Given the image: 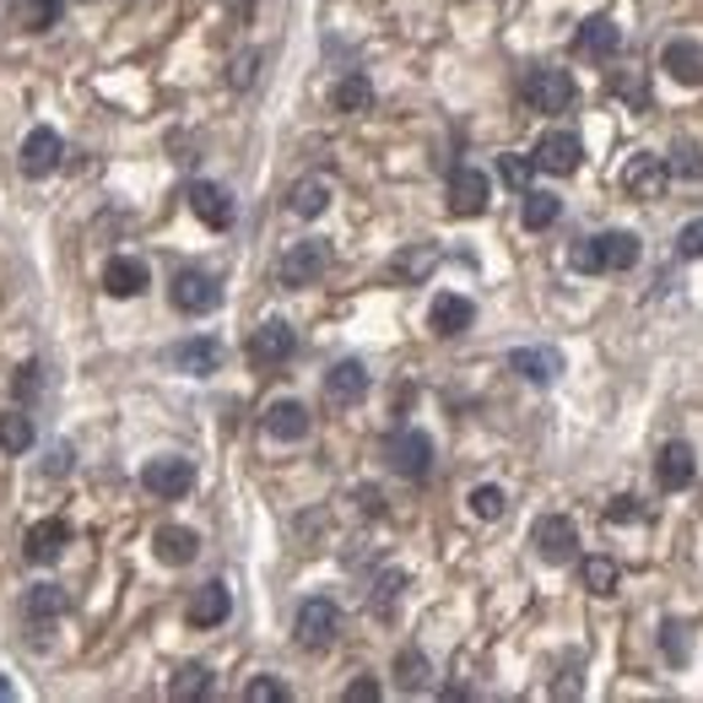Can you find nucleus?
I'll use <instances>...</instances> for the list:
<instances>
[{
	"label": "nucleus",
	"instance_id": "1",
	"mask_svg": "<svg viewBox=\"0 0 703 703\" xmlns=\"http://www.w3.org/2000/svg\"><path fill=\"white\" fill-rule=\"evenodd\" d=\"M569 265L580 271V277H601V271H633L639 265V239L633 233H595V239H580V244L569 249Z\"/></svg>",
	"mask_w": 703,
	"mask_h": 703
},
{
	"label": "nucleus",
	"instance_id": "2",
	"mask_svg": "<svg viewBox=\"0 0 703 703\" xmlns=\"http://www.w3.org/2000/svg\"><path fill=\"white\" fill-rule=\"evenodd\" d=\"M298 644L309 650V655H320V650H331L335 639H341V606L325 601V595H309L303 606H298Z\"/></svg>",
	"mask_w": 703,
	"mask_h": 703
},
{
	"label": "nucleus",
	"instance_id": "3",
	"mask_svg": "<svg viewBox=\"0 0 703 703\" xmlns=\"http://www.w3.org/2000/svg\"><path fill=\"white\" fill-rule=\"evenodd\" d=\"M384 460H390V471H395V476L422 482V476L433 471V439H428L422 428H401V433H390V439H384Z\"/></svg>",
	"mask_w": 703,
	"mask_h": 703
},
{
	"label": "nucleus",
	"instance_id": "4",
	"mask_svg": "<svg viewBox=\"0 0 703 703\" xmlns=\"http://www.w3.org/2000/svg\"><path fill=\"white\" fill-rule=\"evenodd\" d=\"M325 271H331V244H325V239H303V244H292L288 254H282V265H277L282 288H314Z\"/></svg>",
	"mask_w": 703,
	"mask_h": 703
},
{
	"label": "nucleus",
	"instance_id": "5",
	"mask_svg": "<svg viewBox=\"0 0 703 703\" xmlns=\"http://www.w3.org/2000/svg\"><path fill=\"white\" fill-rule=\"evenodd\" d=\"M574 98H580V92H574V77H569V71L536 66V71L525 77V103H531L536 114H563Z\"/></svg>",
	"mask_w": 703,
	"mask_h": 703
},
{
	"label": "nucleus",
	"instance_id": "6",
	"mask_svg": "<svg viewBox=\"0 0 703 703\" xmlns=\"http://www.w3.org/2000/svg\"><path fill=\"white\" fill-rule=\"evenodd\" d=\"M141 488L152 498H184L195 488V465L184 455H158L147 460V471H141Z\"/></svg>",
	"mask_w": 703,
	"mask_h": 703
},
{
	"label": "nucleus",
	"instance_id": "7",
	"mask_svg": "<svg viewBox=\"0 0 703 703\" xmlns=\"http://www.w3.org/2000/svg\"><path fill=\"white\" fill-rule=\"evenodd\" d=\"M292 352H298V335H292L288 320H265L260 331L249 335V363L254 369H282Z\"/></svg>",
	"mask_w": 703,
	"mask_h": 703
},
{
	"label": "nucleus",
	"instance_id": "8",
	"mask_svg": "<svg viewBox=\"0 0 703 703\" xmlns=\"http://www.w3.org/2000/svg\"><path fill=\"white\" fill-rule=\"evenodd\" d=\"M531 546H536L546 563H569L580 552V531H574L569 514H541L536 531H531Z\"/></svg>",
	"mask_w": 703,
	"mask_h": 703
},
{
	"label": "nucleus",
	"instance_id": "9",
	"mask_svg": "<svg viewBox=\"0 0 703 703\" xmlns=\"http://www.w3.org/2000/svg\"><path fill=\"white\" fill-rule=\"evenodd\" d=\"M584 163V147H580V135L574 130H546L536 141V168L541 173H574V168Z\"/></svg>",
	"mask_w": 703,
	"mask_h": 703
},
{
	"label": "nucleus",
	"instance_id": "10",
	"mask_svg": "<svg viewBox=\"0 0 703 703\" xmlns=\"http://www.w3.org/2000/svg\"><path fill=\"white\" fill-rule=\"evenodd\" d=\"M217 303H222L217 277H207V271H179L173 277V309L179 314H211Z\"/></svg>",
	"mask_w": 703,
	"mask_h": 703
},
{
	"label": "nucleus",
	"instance_id": "11",
	"mask_svg": "<svg viewBox=\"0 0 703 703\" xmlns=\"http://www.w3.org/2000/svg\"><path fill=\"white\" fill-rule=\"evenodd\" d=\"M184 201H190V211L207 222L211 233H222V228H233V195L222 190V184H211V179H195L190 190H184Z\"/></svg>",
	"mask_w": 703,
	"mask_h": 703
},
{
	"label": "nucleus",
	"instance_id": "12",
	"mask_svg": "<svg viewBox=\"0 0 703 703\" xmlns=\"http://www.w3.org/2000/svg\"><path fill=\"white\" fill-rule=\"evenodd\" d=\"M665 179H671V168H665L655 152H639L633 163L622 168V190H627L633 201H661V195H665Z\"/></svg>",
	"mask_w": 703,
	"mask_h": 703
},
{
	"label": "nucleus",
	"instance_id": "13",
	"mask_svg": "<svg viewBox=\"0 0 703 703\" xmlns=\"http://www.w3.org/2000/svg\"><path fill=\"white\" fill-rule=\"evenodd\" d=\"M617 49H622V28L612 17L580 22V33H574V54H580V60H612Z\"/></svg>",
	"mask_w": 703,
	"mask_h": 703
},
{
	"label": "nucleus",
	"instance_id": "14",
	"mask_svg": "<svg viewBox=\"0 0 703 703\" xmlns=\"http://www.w3.org/2000/svg\"><path fill=\"white\" fill-rule=\"evenodd\" d=\"M661 71L671 77V82H682V87H703V43L671 39L661 49Z\"/></svg>",
	"mask_w": 703,
	"mask_h": 703
},
{
	"label": "nucleus",
	"instance_id": "15",
	"mask_svg": "<svg viewBox=\"0 0 703 703\" xmlns=\"http://www.w3.org/2000/svg\"><path fill=\"white\" fill-rule=\"evenodd\" d=\"M488 211V173L455 168L450 173V217H482Z\"/></svg>",
	"mask_w": 703,
	"mask_h": 703
},
{
	"label": "nucleus",
	"instance_id": "16",
	"mask_svg": "<svg viewBox=\"0 0 703 703\" xmlns=\"http://www.w3.org/2000/svg\"><path fill=\"white\" fill-rule=\"evenodd\" d=\"M60 158H66V141H60L49 124L28 130V141H22V173L43 179V173H54V168H60Z\"/></svg>",
	"mask_w": 703,
	"mask_h": 703
},
{
	"label": "nucleus",
	"instance_id": "17",
	"mask_svg": "<svg viewBox=\"0 0 703 703\" xmlns=\"http://www.w3.org/2000/svg\"><path fill=\"white\" fill-rule=\"evenodd\" d=\"M168 358H173V369H179V373H190V379H207V373L222 369V341L195 335V341H179Z\"/></svg>",
	"mask_w": 703,
	"mask_h": 703
},
{
	"label": "nucleus",
	"instance_id": "18",
	"mask_svg": "<svg viewBox=\"0 0 703 703\" xmlns=\"http://www.w3.org/2000/svg\"><path fill=\"white\" fill-rule=\"evenodd\" d=\"M509 369L520 373V379H531V384H552L563 373V352L558 347H514L509 352Z\"/></svg>",
	"mask_w": 703,
	"mask_h": 703
},
{
	"label": "nucleus",
	"instance_id": "19",
	"mask_svg": "<svg viewBox=\"0 0 703 703\" xmlns=\"http://www.w3.org/2000/svg\"><path fill=\"white\" fill-rule=\"evenodd\" d=\"M471 320H476V309H471V298H460V292H439L433 309H428L433 335H465L471 331Z\"/></svg>",
	"mask_w": 703,
	"mask_h": 703
},
{
	"label": "nucleus",
	"instance_id": "20",
	"mask_svg": "<svg viewBox=\"0 0 703 703\" xmlns=\"http://www.w3.org/2000/svg\"><path fill=\"white\" fill-rule=\"evenodd\" d=\"M265 433H271L277 444L309 439V406H303V401H271V406H265Z\"/></svg>",
	"mask_w": 703,
	"mask_h": 703
},
{
	"label": "nucleus",
	"instance_id": "21",
	"mask_svg": "<svg viewBox=\"0 0 703 703\" xmlns=\"http://www.w3.org/2000/svg\"><path fill=\"white\" fill-rule=\"evenodd\" d=\"M325 395H331L335 406H358V401L369 395V369H363L358 358L335 363V369L325 373Z\"/></svg>",
	"mask_w": 703,
	"mask_h": 703
},
{
	"label": "nucleus",
	"instance_id": "22",
	"mask_svg": "<svg viewBox=\"0 0 703 703\" xmlns=\"http://www.w3.org/2000/svg\"><path fill=\"white\" fill-rule=\"evenodd\" d=\"M147 282H152L147 260L120 254V260H109V265H103V292H109V298H135V292H147Z\"/></svg>",
	"mask_w": 703,
	"mask_h": 703
},
{
	"label": "nucleus",
	"instance_id": "23",
	"mask_svg": "<svg viewBox=\"0 0 703 703\" xmlns=\"http://www.w3.org/2000/svg\"><path fill=\"white\" fill-rule=\"evenodd\" d=\"M152 552H158V563H168V569H184V563H195L201 536L184 531V525H163V531L152 536Z\"/></svg>",
	"mask_w": 703,
	"mask_h": 703
},
{
	"label": "nucleus",
	"instance_id": "24",
	"mask_svg": "<svg viewBox=\"0 0 703 703\" xmlns=\"http://www.w3.org/2000/svg\"><path fill=\"white\" fill-rule=\"evenodd\" d=\"M66 546H71V525H66V520H39V525L28 531V563L43 569V563H54Z\"/></svg>",
	"mask_w": 703,
	"mask_h": 703
},
{
	"label": "nucleus",
	"instance_id": "25",
	"mask_svg": "<svg viewBox=\"0 0 703 703\" xmlns=\"http://www.w3.org/2000/svg\"><path fill=\"white\" fill-rule=\"evenodd\" d=\"M693 471H699V460H693L687 444H665L661 460H655V482H661L665 493H682L693 482Z\"/></svg>",
	"mask_w": 703,
	"mask_h": 703
},
{
	"label": "nucleus",
	"instance_id": "26",
	"mask_svg": "<svg viewBox=\"0 0 703 703\" xmlns=\"http://www.w3.org/2000/svg\"><path fill=\"white\" fill-rule=\"evenodd\" d=\"M233 612V595H228V584H201L195 590V601H190V627H217V622H228Z\"/></svg>",
	"mask_w": 703,
	"mask_h": 703
},
{
	"label": "nucleus",
	"instance_id": "27",
	"mask_svg": "<svg viewBox=\"0 0 703 703\" xmlns=\"http://www.w3.org/2000/svg\"><path fill=\"white\" fill-rule=\"evenodd\" d=\"M331 103H335V114H363V109H373V82L363 71H352V77H341L331 87Z\"/></svg>",
	"mask_w": 703,
	"mask_h": 703
},
{
	"label": "nucleus",
	"instance_id": "28",
	"mask_svg": "<svg viewBox=\"0 0 703 703\" xmlns=\"http://www.w3.org/2000/svg\"><path fill=\"white\" fill-rule=\"evenodd\" d=\"M433 265H439V249H433V244H412V249H401V254L390 260V282H422Z\"/></svg>",
	"mask_w": 703,
	"mask_h": 703
},
{
	"label": "nucleus",
	"instance_id": "29",
	"mask_svg": "<svg viewBox=\"0 0 703 703\" xmlns=\"http://www.w3.org/2000/svg\"><path fill=\"white\" fill-rule=\"evenodd\" d=\"M66 606H71V595H66L60 584H33V590L22 595V612H28V622H54Z\"/></svg>",
	"mask_w": 703,
	"mask_h": 703
},
{
	"label": "nucleus",
	"instance_id": "30",
	"mask_svg": "<svg viewBox=\"0 0 703 703\" xmlns=\"http://www.w3.org/2000/svg\"><path fill=\"white\" fill-rule=\"evenodd\" d=\"M331 207V184L325 179H298L288 195V211L292 217H320V211Z\"/></svg>",
	"mask_w": 703,
	"mask_h": 703
},
{
	"label": "nucleus",
	"instance_id": "31",
	"mask_svg": "<svg viewBox=\"0 0 703 703\" xmlns=\"http://www.w3.org/2000/svg\"><path fill=\"white\" fill-rule=\"evenodd\" d=\"M563 217V201L552 195V190H525V207H520V222L531 228V233H541V228H552Z\"/></svg>",
	"mask_w": 703,
	"mask_h": 703
},
{
	"label": "nucleus",
	"instance_id": "32",
	"mask_svg": "<svg viewBox=\"0 0 703 703\" xmlns=\"http://www.w3.org/2000/svg\"><path fill=\"white\" fill-rule=\"evenodd\" d=\"M580 580H584V590H590V595H601V601H606V595H617V563H612V558H584L580 563Z\"/></svg>",
	"mask_w": 703,
	"mask_h": 703
},
{
	"label": "nucleus",
	"instance_id": "33",
	"mask_svg": "<svg viewBox=\"0 0 703 703\" xmlns=\"http://www.w3.org/2000/svg\"><path fill=\"white\" fill-rule=\"evenodd\" d=\"M428 676H433V671H428V655H422V650H401V655H395V687H401V693H422Z\"/></svg>",
	"mask_w": 703,
	"mask_h": 703
},
{
	"label": "nucleus",
	"instance_id": "34",
	"mask_svg": "<svg viewBox=\"0 0 703 703\" xmlns=\"http://www.w3.org/2000/svg\"><path fill=\"white\" fill-rule=\"evenodd\" d=\"M207 693H211V671H207V665H184V671L168 682V699H179V703L207 699Z\"/></svg>",
	"mask_w": 703,
	"mask_h": 703
},
{
	"label": "nucleus",
	"instance_id": "35",
	"mask_svg": "<svg viewBox=\"0 0 703 703\" xmlns=\"http://www.w3.org/2000/svg\"><path fill=\"white\" fill-rule=\"evenodd\" d=\"M671 173L676 179H703V147L693 141V135H676V147H671Z\"/></svg>",
	"mask_w": 703,
	"mask_h": 703
},
{
	"label": "nucleus",
	"instance_id": "36",
	"mask_svg": "<svg viewBox=\"0 0 703 703\" xmlns=\"http://www.w3.org/2000/svg\"><path fill=\"white\" fill-rule=\"evenodd\" d=\"M406 590V574L401 569H384L379 580H373V595H369V606H373V617H390L395 612V595Z\"/></svg>",
	"mask_w": 703,
	"mask_h": 703
},
{
	"label": "nucleus",
	"instance_id": "37",
	"mask_svg": "<svg viewBox=\"0 0 703 703\" xmlns=\"http://www.w3.org/2000/svg\"><path fill=\"white\" fill-rule=\"evenodd\" d=\"M11 11H17V22H22L28 33H43V28H54V17H60V0H17Z\"/></svg>",
	"mask_w": 703,
	"mask_h": 703
},
{
	"label": "nucleus",
	"instance_id": "38",
	"mask_svg": "<svg viewBox=\"0 0 703 703\" xmlns=\"http://www.w3.org/2000/svg\"><path fill=\"white\" fill-rule=\"evenodd\" d=\"M28 444H33V416H22V412L0 416V450L6 455H22Z\"/></svg>",
	"mask_w": 703,
	"mask_h": 703
},
{
	"label": "nucleus",
	"instance_id": "39",
	"mask_svg": "<svg viewBox=\"0 0 703 703\" xmlns=\"http://www.w3.org/2000/svg\"><path fill=\"white\" fill-rule=\"evenodd\" d=\"M498 173L509 190H531V173H536V158H520V152H503L498 158Z\"/></svg>",
	"mask_w": 703,
	"mask_h": 703
},
{
	"label": "nucleus",
	"instance_id": "40",
	"mask_svg": "<svg viewBox=\"0 0 703 703\" xmlns=\"http://www.w3.org/2000/svg\"><path fill=\"white\" fill-rule=\"evenodd\" d=\"M503 509H509V498H503V488H493V482H482V488L471 493V514H476V520H498Z\"/></svg>",
	"mask_w": 703,
	"mask_h": 703
},
{
	"label": "nucleus",
	"instance_id": "41",
	"mask_svg": "<svg viewBox=\"0 0 703 703\" xmlns=\"http://www.w3.org/2000/svg\"><path fill=\"white\" fill-rule=\"evenodd\" d=\"M661 650H665V661L671 665L687 661V627H682V622H665L661 627Z\"/></svg>",
	"mask_w": 703,
	"mask_h": 703
},
{
	"label": "nucleus",
	"instance_id": "42",
	"mask_svg": "<svg viewBox=\"0 0 703 703\" xmlns=\"http://www.w3.org/2000/svg\"><path fill=\"white\" fill-rule=\"evenodd\" d=\"M244 699L249 703H288V687H282L277 676H254V682L244 687Z\"/></svg>",
	"mask_w": 703,
	"mask_h": 703
},
{
	"label": "nucleus",
	"instance_id": "43",
	"mask_svg": "<svg viewBox=\"0 0 703 703\" xmlns=\"http://www.w3.org/2000/svg\"><path fill=\"white\" fill-rule=\"evenodd\" d=\"M676 260H703V217L676 233Z\"/></svg>",
	"mask_w": 703,
	"mask_h": 703
},
{
	"label": "nucleus",
	"instance_id": "44",
	"mask_svg": "<svg viewBox=\"0 0 703 703\" xmlns=\"http://www.w3.org/2000/svg\"><path fill=\"white\" fill-rule=\"evenodd\" d=\"M39 390H43V369H39V363H22V369H17V395H22V401H33Z\"/></svg>",
	"mask_w": 703,
	"mask_h": 703
},
{
	"label": "nucleus",
	"instance_id": "45",
	"mask_svg": "<svg viewBox=\"0 0 703 703\" xmlns=\"http://www.w3.org/2000/svg\"><path fill=\"white\" fill-rule=\"evenodd\" d=\"M71 444H54V450H49V455H43V476H66V471H71Z\"/></svg>",
	"mask_w": 703,
	"mask_h": 703
},
{
	"label": "nucleus",
	"instance_id": "46",
	"mask_svg": "<svg viewBox=\"0 0 703 703\" xmlns=\"http://www.w3.org/2000/svg\"><path fill=\"white\" fill-rule=\"evenodd\" d=\"M606 520H617V525H633V520H644V509H639V498H617V503L606 509Z\"/></svg>",
	"mask_w": 703,
	"mask_h": 703
},
{
	"label": "nucleus",
	"instance_id": "47",
	"mask_svg": "<svg viewBox=\"0 0 703 703\" xmlns=\"http://www.w3.org/2000/svg\"><path fill=\"white\" fill-rule=\"evenodd\" d=\"M347 703H379V682H373V676H358V682L347 687Z\"/></svg>",
	"mask_w": 703,
	"mask_h": 703
},
{
	"label": "nucleus",
	"instance_id": "48",
	"mask_svg": "<svg viewBox=\"0 0 703 703\" xmlns=\"http://www.w3.org/2000/svg\"><path fill=\"white\" fill-rule=\"evenodd\" d=\"M617 92L622 98H633V103H650V87L644 82H617Z\"/></svg>",
	"mask_w": 703,
	"mask_h": 703
},
{
	"label": "nucleus",
	"instance_id": "49",
	"mask_svg": "<svg viewBox=\"0 0 703 703\" xmlns=\"http://www.w3.org/2000/svg\"><path fill=\"white\" fill-rule=\"evenodd\" d=\"M358 503H363V514H384V498L373 493V488H363V493H358Z\"/></svg>",
	"mask_w": 703,
	"mask_h": 703
},
{
	"label": "nucleus",
	"instance_id": "50",
	"mask_svg": "<svg viewBox=\"0 0 703 703\" xmlns=\"http://www.w3.org/2000/svg\"><path fill=\"white\" fill-rule=\"evenodd\" d=\"M222 6H228L239 22H249V17H254V0H222Z\"/></svg>",
	"mask_w": 703,
	"mask_h": 703
},
{
	"label": "nucleus",
	"instance_id": "51",
	"mask_svg": "<svg viewBox=\"0 0 703 703\" xmlns=\"http://www.w3.org/2000/svg\"><path fill=\"white\" fill-rule=\"evenodd\" d=\"M254 66H260V60H254V54H244V60H239V71H233V82L244 87L249 77H254Z\"/></svg>",
	"mask_w": 703,
	"mask_h": 703
},
{
	"label": "nucleus",
	"instance_id": "52",
	"mask_svg": "<svg viewBox=\"0 0 703 703\" xmlns=\"http://www.w3.org/2000/svg\"><path fill=\"white\" fill-rule=\"evenodd\" d=\"M6 699H17V693H11V682H6V676H0V703Z\"/></svg>",
	"mask_w": 703,
	"mask_h": 703
}]
</instances>
